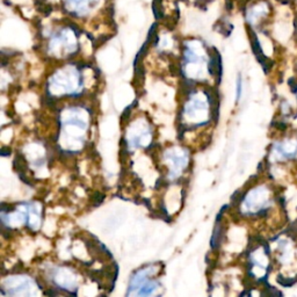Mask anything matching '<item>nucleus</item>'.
<instances>
[{"label":"nucleus","mask_w":297,"mask_h":297,"mask_svg":"<svg viewBox=\"0 0 297 297\" xmlns=\"http://www.w3.org/2000/svg\"><path fill=\"white\" fill-rule=\"evenodd\" d=\"M65 6L73 15L84 17L89 14L100 2V0H64Z\"/></svg>","instance_id":"obj_1"},{"label":"nucleus","mask_w":297,"mask_h":297,"mask_svg":"<svg viewBox=\"0 0 297 297\" xmlns=\"http://www.w3.org/2000/svg\"><path fill=\"white\" fill-rule=\"evenodd\" d=\"M269 5L265 1H260L258 4H254L252 7L248 8L246 18L250 24H257L261 20H264L267 15L269 14Z\"/></svg>","instance_id":"obj_2"},{"label":"nucleus","mask_w":297,"mask_h":297,"mask_svg":"<svg viewBox=\"0 0 297 297\" xmlns=\"http://www.w3.org/2000/svg\"><path fill=\"white\" fill-rule=\"evenodd\" d=\"M275 151L281 157L294 158L297 156V141H287L277 144Z\"/></svg>","instance_id":"obj_3"},{"label":"nucleus","mask_w":297,"mask_h":297,"mask_svg":"<svg viewBox=\"0 0 297 297\" xmlns=\"http://www.w3.org/2000/svg\"><path fill=\"white\" fill-rule=\"evenodd\" d=\"M93 199H94V203H95V206H99L100 203L102 202V200H103V195L102 194H99V193H96V194L93 196Z\"/></svg>","instance_id":"obj_4"},{"label":"nucleus","mask_w":297,"mask_h":297,"mask_svg":"<svg viewBox=\"0 0 297 297\" xmlns=\"http://www.w3.org/2000/svg\"><path fill=\"white\" fill-rule=\"evenodd\" d=\"M240 94H241V80L239 77V78H238V82H237V99L240 98Z\"/></svg>","instance_id":"obj_5"}]
</instances>
